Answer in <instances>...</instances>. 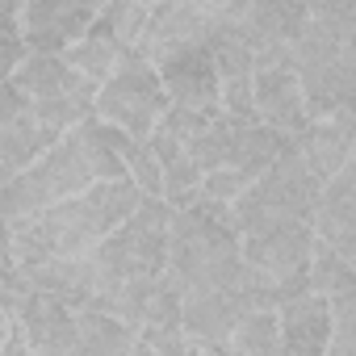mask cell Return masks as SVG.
<instances>
[{"instance_id": "2e32d148", "label": "cell", "mask_w": 356, "mask_h": 356, "mask_svg": "<svg viewBox=\"0 0 356 356\" xmlns=\"http://www.w3.org/2000/svg\"><path fill=\"white\" fill-rule=\"evenodd\" d=\"M17 84V92L34 105V101H55V97H72V92H84V88H97L88 80H80L63 55H26L22 67L9 76Z\"/></svg>"}, {"instance_id": "5b68a950", "label": "cell", "mask_w": 356, "mask_h": 356, "mask_svg": "<svg viewBox=\"0 0 356 356\" xmlns=\"http://www.w3.org/2000/svg\"><path fill=\"white\" fill-rule=\"evenodd\" d=\"M163 109H168V97H163L159 72L143 59L122 63V72H113L97 88V101H92V118L109 130H122L134 143H143L159 126Z\"/></svg>"}, {"instance_id": "7c38bea8", "label": "cell", "mask_w": 356, "mask_h": 356, "mask_svg": "<svg viewBox=\"0 0 356 356\" xmlns=\"http://www.w3.org/2000/svg\"><path fill=\"white\" fill-rule=\"evenodd\" d=\"M252 113H256V122L264 130H273V134H281L289 143L310 126L298 80H293V67H260V72H252Z\"/></svg>"}, {"instance_id": "52a82bcc", "label": "cell", "mask_w": 356, "mask_h": 356, "mask_svg": "<svg viewBox=\"0 0 356 356\" xmlns=\"http://www.w3.org/2000/svg\"><path fill=\"white\" fill-rule=\"evenodd\" d=\"M310 252H314L310 222H273V227H260L256 235H243L239 239L243 264L273 289V302H277V285L281 281L306 273Z\"/></svg>"}, {"instance_id": "3957f363", "label": "cell", "mask_w": 356, "mask_h": 356, "mask_svg": "<svg viewBox=\"0 0 356 356\" xmlns=\"http://www.w3.org/2000/svg\"><path fill=\"white\" fill-rule=\"evenodd\" d=\"M289 55L310 122L356 105V0L306 5V22L289 42Z\"/></svg>"}, {"instance_id": "e0dca14e", "label": "cell", "mask_w": 356, "mask_h": 356, "mask_svg": "<svg viewBox=\"0 0 356 356\" xmlns=\"http://www.w3.org/2000/svg\"><path fill=\"white\" fill-rule=\"evenodd\" d=\"M285 147H289V138L264 130L260 122H239V126H235V143H231V168L248 172L252 181H256L264 168L277 163V155H281Z\"/></svg>"}, {"instance_id": "277c9868", "label": "cell", "mask_w": 356, "mask_h": 356, "mask_svg": "<svg viewBox=\"0 0 356 356\" xmlns=\"http://www.w3.org/2000/svg\"><path fill=\"white\" fill-rule=\"evenodd\" d=\"M318 181L306 172V163L298 159L293 143L277 155L273 168H264L256 181L248 185V193L231 206V222H235V235H256L260 227H273V222H310L314 214V202H318Z\"/></svg>"}, {"instance_id": "ac0fdd59", "label": "cell", "mask_w": 356, "mask_h": 356, "mask_svg": "<svg viewBox=\"0 0 356 356\" xmlns=\"http://www.w3.org/2000/svg\"><path fill=\"white\" fill-rule=\"evenodd\" d=\"M76 331H80V348L88 356H134V348H138V335L130 327H122L113 314L76 310Z\"/></svg>"}, {"instance_id": "9a60e30c", "label": "cell", "mask_w": 356, "mask_h": 356, "mask_svg": "<svg viewBox=\"0 0 356 356\" xmlns=\"http://www.w3.org/2000/svg\"><path fill=\"white\" fill-rule=\"evenodd\" d=\"M130 59H138L134 51H126L101 22H92L67 51H63V63L80 76V80H88V84H105L113 72H122V63H130Z\"/></svg>"}, {"instance_id": "4fadbf2b", "label": "cell", "mask_w": 356, "mask_h": 356, "mask_svg": "<svg viewBox=\"0 0 356 356\" xmlns=\"http://www.w3.org/2000/svg\"><path fill=\"white\" fill-rule=\"evenodd\" d=\"M327 298H293L277 306V356H327Z\"/></svg>"}, {"instance_id": "6da1fadb", "label": "cell", "mask_w": 356, "mask_h": 356, "mask_svg": "<svg viewBox=\"0 0 356 356\" xmlns=\"http://www.w3.org/2000/svg\"><path fill=\"white\" fill-rule=\"evenodd\" d=\"M122 138H126L122 130H109L97 118L59 134L55 147H47L22 176H13V181L0 189V222L9 227L17 218L51 210L67 197H80L92 185L126 181L122 151H118Z\"/></svg>"}, {"instance_id": "7402d4cb", "label": "cell", "mask_w": 356, "mask_h": 356, "mask_svg": "<svg viewBox=\"0 0 356 356\" xmlns=\"http://www.w3.org/2000/svg\"><path fill=\"white\" fill-rule=\"evenodd\" d=\"M147 9L151 5H134V0H113V5H101V13H97V22L126 47V51H134L138 47V38H143V26H147Z\"/></svg>"}, {"instance_id": "603a6c76", "label": "cell", "mask_w": 356, "mask_h": 356, "mask_svg": "<svg viewBox=\"0 0 356 356\" xmlns=\"http://www.w3.org/2000/svg\"><path fill=\"white\" fill-rule=\"evenodd\" d=\"M181 306H185V293L176 289L168 277H159L155 289H151V302H147L143 331H176V327H181ZM143 331H138V335H143Z\"/></svg>"}, {"instance_id": "484cf974", "label": "cell", "mask_w": 356, "mask_h": 356, "mask_svg": "<svg viewBox=\"0 0 356 356\" xmlns=\"http://www.w3.org/2000/svg\"><path fill=\"white\" fill-rule=\"evenodd\" d=\"M17 13H22L17 0H0V42L13 38V34H22V30H17Z\"/></svg>"}, {"instance_id": "30bf717a", "label": "cell", "mask_w": 356, "mask_h": 356, "mask_svg": "<svg viewBox=\"0 0 356 356\" xmlns=\"http://www.w3.org/2000/svg\"><path fill=\"white\" fill-rule=\"evenodd\" d=\"M314 243L335 252L339 260H356V159L323 181L314 214H310Z\"/></svg>"}, {"instance_id": "8992f818", "label": "cell", "mask_w": 356, "mask_h": 356, "mask_svg": "<svg viewBox=\"0 0 356 356\" xmlns=\"http://www.w3.org/2000/svg\"><path fill=\"white\" fill-rule=\"evenodd\" d=\"M222 26V5H206V0H163V5L147 9V26L143 38L134 47V55L143 63H159L185 47H202L218 34Z\"/></svg>"}, {"instance_id": "5bb4252c", "label": "cell", "mask_w": 356, "mask_h": 356, "mask_svg": "<svg viewBox=\"0 0 356 356\" xmlns=\"http://www.w3.org/2000/svg\"><path fill=\"white\" fill-rule=\"evenodd\" d=\"M243 314H248V306H243L235 293H222V289L189 293L185 306H181V331H185L193 343L214 348V343H227V335L239 327Z\"/></svg>"}, {"instance_id": "7a4b0ae2", "label": "cell", "mask_w": 356, "mask_h": 356, "mask_svg": "<svg viewBox=\"0 0 356 356\" xmlns=\"http://www.w3.org/2000/svg\"><path fill=\"white\" fill-rule=\"evenodd\" d=\"M143 193L130 181H105L84 189L80 197H67L51 210H38L30 218H17L5 227L9 252L17 268H38L51 260H80L88 256L105 235H113L134 210Z\"/></svg>"}, {"instance_id": "d6986e66", "label": "cell", "mask_w": 356, "mask_h": 356, "mask_svg": "<svg viewBox=\"0 0 356 356\" xmlns=\"http://www.w3.org/2000/svg\"><path fill=\"white\" fill-rule=\"evenodd\" d=\"M222 348L231 356H277V310H248Z\"/></svg>"}, {"instance_id": "ffe728a7", "label": "cell", "mask_w": 356, "mask_h": 356, "mask_svg": "<svg viewBox=\"0 0 356 356\" xmlns=\"http://www.w3.org/2000/svg\"><path fill=\"white\" fill-rule=\"evenodd\" d=\"M306 281H310L314 298H335V293L356 289V268H352V260H339L335 252H327L323 243H314L310 264H306Z\"/></svg>"}, {"instance_id": "8fae6325", "label": "cell", "mask_w": 356, "mask_h": 356, "mask_svg": "<svg viewBox=\"0 0 356 356\" xmlns=\"http://www.w3.org/2000/svg\"><path fill=\"white\" fill-rule=\"evenodd\" d=\"M293 151L298 159L306 163V172L314 176V181H331V176L339 168L352 163V151H356V109L343 105L318 122H310L298 138H293Z\"/></svg>"}, {"instance_id": "cb8c5ba5", "label": "cell", "mask_w": 356, "mask_h": 356, "mask_svg": "<svg viewBox=\"0 0 356 356\" xmlns=\"http://www.w3.org/2000/svg\"><path fill=\"white\" fill-rule=\"evenodd\" d=\"M252 185V176L239 168H214L202 172V202H218V206H235Z\"/></svg>"}, {"instance_id": "44dd1931", "label": "cell", "mask_w": 356, "mask_h": 356, "mask_svg": "<svg viewBox=\"0 0 356 356\" xmlns=\"http://www.w3.org/2000/svg\"><path fill=\"white\" fill-rule=\"evenodd\" d=\"M197 197H202V168L189 155L172 159L159 172V202L168 210H189V206H197Z\"/></svg>"}, {"instance_id": "d4e9b609", "label": "cell", "mask_w": 356, "mask_h": 356, "mask_svg": "<svg viewBox=\"0 0 356 356\" xmlns=\"http://www.w3.org/2000/svg\"><path fill=\"white\" fill-rule=\"evenodd\" d=\"M206 113H193V109H181V105H168L163 109V118H159V130L163 134H172L176 143H181V147H189L202 130H206Z\"/></svg>"}, {"instance_id": "ba28073f", "label": "cell", "mask_w": 356, "mask_h": 356, "mask_svg": "<svg viewBox=\"0 0 356 356\" xmlns=\"http://www.w3.org/2000/svg\"><path fill=\"white\" fill-rule=\"evenodd\" d=\"M101 5L88 0H26L17 13V30L30 55H63L92 22Z\"/></svg>"}, {"instance_id": "9c48e42d", "label": "cell", "mask_w": 356, "mask_h": 356, "mask_svg": "<svg viewBox=\"0 0 356 356\" xmlns=\"http://www.w3.org/2000/svg\"><path fill=\"white\" fill-rule=\"evenodd\" d=\"M210 42L185 47V51H176V55H168V59L155 63L168 105H181V109H193V113H206V118L218 113V76H214V51H210Z\"/></svg>"}]
</instances>
